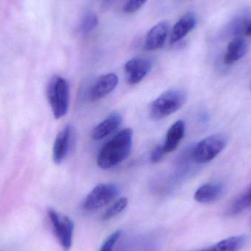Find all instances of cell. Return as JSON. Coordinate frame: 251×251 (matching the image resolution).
<instances>
[{"label":"cell","mask_w":251,"mask_h":251,"mask_svg":"<svg viewBox=\"0 0 251 251\" xmlns=\"http://www.w3.org/2000/svg\"><path fill=\"white\" fill-rule=\"evenodd\" d=\"M132 143V129L128 128L119 131L101 148L97 158L99 166L107 170L123 162L131 153Z\"/></svg>","instance_id":"cell-1"},{"label":"cell","mask_w":251,"mask_h":251,"mask_svg":"<svg viewBox=\"0 0 251 251\" xmlns=\"http://www.w3.org/2000/svg\"><path fill=\"white\" fill-rule=\"evenodd\" d=\"M187 94L179 89L168 90L156 98L149 107V116L153 120H161L178 111L185 103Z\"/></svg>","instance_id":"cell-2"},{"label":"cell","mask_w":251,"mask_h":251,"mask_svg":"<svg viewBox=\"0 0 251 251\" xmlns=\"http://www.w3.org/2000/svg\"><path fill=\"white\" fill-rule=\"evenodd\" d=\"M47 98L56 119L66 116L70 101V88L67 80L60 76H53L47 87Z\"/></svg>","instance_id":"cell-3"},{"label":"cell","mask_w":251,"mask_h":251,"mask_svg":"<svg viewBox=\"0 0 251 251\" xmlns=\"http://www.w3.org/2000/svg\"><path fill=\"white\" fill-rule=\"evenodd\" d=\"M228 139L223 134H215L201 140L195 146L192 153L193 161L204 164L215 159L227 146Z\"/></svg>","instance_id":"cell-4"},{"label":"cell","mask_w":251,"mask_h":251,"mask_svg":"<svg viewBox=\"0 0 251 251\" xmlns=\"http://www.w3.org/2000/svg\"><path fill=\"white\" fill-rule=\"evenodd\" d=\"M48 216L57 241L63 251H69L72 245L74 223L69 217L60 215L53 209H49Z\"/></svg>","instance_id":"cell-5"},{"label":"cell","mask_w":251,"mask_h":251,"mask_svg":"<svg viewBox=\"0 0 251 251\" xmlns=\"http://www.w3.org/2000/svg\"><path fill=\"white\" fill-rule=\"evenodd\" d=\"M119 193V187L115 184H100L96 186L87 196L83 208L95 211L104 207L114 200Z\"/></svg>","instance_id":"cell-6"},{"label":"cell","mask_w":251,"mask_h":251,"mask_svg":"<svg viewBox=\"0 0 251 251\" xmlns=\"http://www.w3.org/2000/svg\"><path fill=\"white\" fill-rule=\"evenodd\" d=\"M153 60L148 57H134L125 64V71L129 85L140 83L151 70Z\"/></svg>","instance_id":"cell-7"},{"label":"cell","mask_w":251,"mask_h":251,"mask_svg":"<svg viewBox=\"0 0 251 251\" xmlns=\"http://www.w3.org/2000/svg\"><path fill=\"white\" fill-rule=\"evenodd\" d=\"M118 84L119 77L116 74H107L100 76L88 90V100L96 101L104 98L116 89Z\"/></svg>","instance_id":"cell-8"},{"label":"cell","mask_w":251,"mask_h":251,"mask_svg":"<svg viewBox=\"0 0 251 251\" xmlns=\"http://www.w3.org/2000/svg\"><path fill=\"white\" fill-rule=\"evenodd\" d=\"M72 127L66 125L56 137L53 147V160L57 165L62 163L69 153L72 146Z\"/></svg>","instance_id":"cell-9"},{"label":"cell","mask_w":251,"mask_h":251,"mask_svg":"<svg viewBox=\"0 0 251 251\" xmlns=\"http://www.w3.org/2000/svg\"><path fill=\"white\" fill-rule=\"evenodd\" d=\"M169 27V23L166 21L159 22L154 25L146 35L145 50L154 51L162 48L166 41Z\"/></svg>","instance_id":"cell-10"},{"label":"cell","mask_w":251,"mask_h":251,"mask_svg":"<svg viewBox=\"0 0 251 251\" xmlns=\"http://www.w3.org/2000/svg\"><path fill=\"white\" fill-rule=\"evenodd\" d=\"M197 25V18L193 12L183 15L174 25L171 34V44H176L185 38Z\"/></svg>","instance_id":"cell-11"},{"label":"cell","mask_w":251,"mask_h":251,"mask_svg":"<svg viewBox=\"0 0 251 251\" xmlns=\"http://www.w3.org/2000/svg\"><path fill=\"white\" fill-rule=\"evenodd\" d=\"M122 122L123 119L121 114L118 113H112L93 129L91 134L92 138L95 140L105 138L118 130L122 125Z\"/></svg>","instance_id":"cell-12"},{"label":"cell","mask_w":251,"mask_h":251,"mask_svg":"<svg viewBox=\"0 0 251 251\" xmlns=\"http://www.w3.org/2000/svg\"><path fill=\"white\" fill-rule=\"evenodd\" d=\"M185 134V124L179 120L175 122L168 129L163 145L165 153H171L178 148Z\"/></svg>","instance_id":"cell-13"},{"label":"cell","mask_w":251,"mask_h":251,"mask_svg":"<svg viewBox=\"0 0 251 251\" xmlns=\"http://www.w3.org/2000/svg\"><path fill=\"white\" fill-rule=\"evenodd\" d=\"M224 187L221 184H206L201 186L194 195L196 201L209 203L216 201L222 196Z\"/></svg>","instance_id":"cell-14"},{"label":"cell","mask_w":251,"mask_h":251,"mask_svg":"<svg viewBox=\"0 0 251 251\" xmlns=\"http://www.w3.org/2000/svg\"><path fill=\"white\" fill-rule=\"evenodd\" d=\"M247 51V44L243 38L237 37L229 43L224 57V63L231 65L244 57Z\"/></svg>","instance_id":"cell-15"},{"label":"cell","mask_w":251,"mask_h":251,"mask_svg":"<svg viewBox=\"0 0 251 251\" xmlns=\"http://www.w3.org/2000/svg\"><path fill=\"white\" fill-rule=\"evenodd\" d=\"M246 242V236H235L225 239L210 249L203 251H239Z\"/></svg>","instance_id":"cell-16"},{"label":"cell","mask_w":251,"mask_h":251,"mask_svg":"<svg viewBox=\"0 0 251 251\" xmlns=\"http://www.w3.org/2000/svg\"><path fill=\"white\" fill-rule=\"evenodd\" d=\"M128 204V199L126 198H121L111 205L102 215L103 221H108L114 217L117 216L125 209Z\"/></svg>","instance_id":"cell-17"},{"label":"cell","mask_w":251,"mask_h":251,"mask_svg":"<svg viewBox=\"0 0 251 251\" xmlns=\"http://www.w3.org/2000/svg\"><path fill=\"white\" fill-rule=\"evenodd\" d=\"M99 18L94 12H88L85 15L80 24V32L83 35H88L97 27Z\"/></svg>","instance_id":"cell-18"},{"label":"cell","mask_w":251,"mask_h":251,"mask_svg":"<svg viewBox=\"0 0 251 251\" xmlns=\"http://www.w3.org/2000/svg\"><path fill=\"white\" fill-rule=\"evenodd\" d=\"M251 206V188L246 194L243 195L238 200L234 202V204L231 206L228 212V215H238L240 212H243L245 209Z\"/></svg>","instance_id":"cell-19"},{"label":"cell","mask_w":251,"mask_h":251,"mask_svg":"<svg viewBox=\"0 0 251 251\" xmlns=\"http://www.w3.org/2000/svg\"><path fill=\"white\" fill-rule=\"evenodd\" d=\"M148 0H128L124 6V12L127 14L138 11Z\"/></svg>","instance_id":"cell-20"},{"label":"cell","mask_w":251,"mask_h":251,"mask_svg":"<svg viewBox=\"0 0 251 251\" xmlns=\"http://www.w3.org/2000/svg\"><path fill=\"white\" fill-rule=\"evenodd\" d=\"M122 235V231L118 230L113 234H110L107 240L103 243L100 251H113V247L116 245V242L119 240V237Z\"/></svg>","instance_id":"cell-21"},{"label":"cell","mask_w":251,"mask_h":251,"mask_svg":"<svg viewBox=\"0 0 251 251\" xmlns=\"http://www.w3.org/2000/svg\"><path fill=\"white\" fill-rule=\"evenodd\" d=\"M163 146H158L153 149L151 154L150 161L152 163L156 164L159 162L165 154Z\"/></svg>","instance_id":"cell-22"},{"label":"cell","mask_w":251,"mask_h":251,"mask_svg":"<svg viewBox=\"0 0 251 251\" xmlns=\"http://www.w3.org/2000/svg\"><path fill=\"white\" fill-rule=\"evenodd\" d=\"M244 33L247 36H251V21H249L247 26L245 28Z\"/></svg>","instance_id":"cell-23"},{"label":"cell","mask_w":251,"mask_h":251,"mask_svg":"<svg viewBox=\"0 0 251 251\" xmlns=\"http://www.w3.org/2000/svg\"></svg>","instance_id":"cell-24"}]
</instances>
